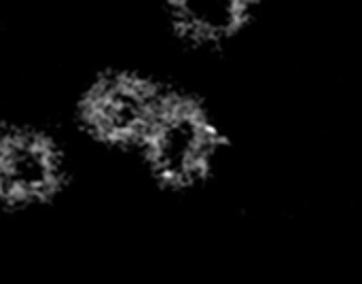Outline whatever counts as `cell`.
<instances>
[{"instance_id":"1","label":"cell","mask_w":362,"mask_h":284,"mask_svg":"<svg viewBox=\"0 0 362 284\" xmlns=\"http://www.w3.org/2000/svg\"><path fill=\"white\" fill-rule=\"evenodd\" d=\"M172 93L151 72L104 66L85 76L72 96V132L100 153L136 157Z\"/></svg>"},{"instance_id":"2","label":"cell","mask_w":362,"mask_h":284,"mask_svg":"<svg viewBox=\"0 0 362 284\" xmlns=\"http://www.w3.org/2000/svg\"><path fill=\"white\" fill-rule=\"evenodd\" d=\"M74 178V157L55 130L32 119L0 121V212L53 206Z\"/></svg>"},{"instance_id":"3","label":"cell","mask_w":362,"mask_h":284,"mask_svg":"<svg viewBox=\"0 0 362 284\" xmlns=\"http://www.w3.org/2000/svg\"><path fill=\"white\" fill-rule=\"evenodd\" d=\"M221 136L204 108L174 91L136 153L148 178L168 191L202 185L216 161Z\"/></svg>"},{"instance_id":"4","label":"cell","mask_w":362,"mask_h":284,"mask_svg":"<svg viewBox=\"0 0 362 284\" xmlns=\"http://www.w3.org/2000/svg\"><path fill=\"white\" fill-rule=\"evenodd\" d=\"M168 30L189 47H210L235 34L248 15L238 0H180L163 8Z\"/></svg>"}]
</instances>
